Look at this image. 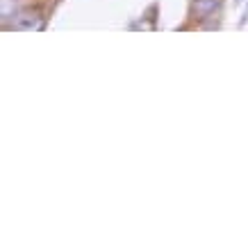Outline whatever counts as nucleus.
<instances>
[{
  "label": "nucleus",
  "mask_w": 248,
  "mask_h": 248,
  "mask_svg": "<svg viewBox=\"0 0 248 248\" xmlns=\"http://www.w3.org/2000/svg\"><path fill=\"white\" fill-rule=\"evenodd\" d=\"M12 28L14 30H21V32H37V30H44V21L41 16L34 14V12H25V14H18L12 21Z\"/></svg>",
  "instance_id": "f257e3e1"
},
{
  "label": "nucleus",
  "mask_w": 248,
  "mask_h": 248,
  "mask_svg": "<svg viewBox=\"0 0 248 248\" xmlns=\"http://www.w3.org/2000/svg\"><path fill=\"white\" fill-rule=\"evenodd\" d=\"M218 7H221V0H194V14L201 21L212 18L218 12Z\"/></svg>",
  "instance_id": "f03ea898"
},
{
  "label": "nucleus",
  "mask_w": 248,
  "mask_h": 248,
  "mask_svg": "<svg viewBox=\"0 0 248 248\" xmlns=\"http://www.w3.org/2000/svg\"><path fill=\"white\" fill-rule=\"evenodd\" d=\"M0 14H2V21H14L18 16V9H16V0H2V7H0Z\"/></svg>",
  "instance_id": "7ed1b4c3"
},
{
  "label": "nucleus",
  "mask_w": 248,
  "mask_h": 248,
  "mask_svg": "<svg viewBox=\"0 0 248 248\" xmlns=\"http://www.w3.org/2000/svg\"><path fill=\"white\" fill-rule=\"evenodd\" d=\"M244 2H248V0H234V5H237V7H241Z\"/></svg>",
  "instance_id": "20e7f679"
}]
</instances>
